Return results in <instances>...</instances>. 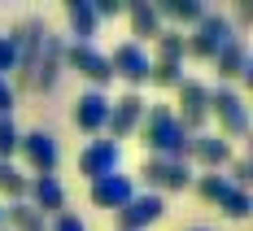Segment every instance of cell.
Instances as JSON below:
<instances>
[{"mask_svg":"<svg viewBox=\"0 0 253 231\" xmlns=\"http://www.w3.org/2000/svg\"><path fill=\"white\" fill-rule=\"evenodd\" d=\"M48 231H87V223L79 218V214H70V209H61L57 218H52V227Z\"/></svg>","mask_w":253,"mask_h":231,"instance_id":"cell-30","label":"cell"},{"mask_svg":"<svg viewBox=\"0 0 253 231\" xmlns=\"http://www.w3.org/2000/svg\"><path fill=\"white\" fill-rule=\"evenodd\" d=\"M66 66H70L75 75L87 78V83H92V92H101L105 83L114 78V70H109V57H105L96 44H70V48H66Z\"/></svg>","mask_w":253,"mask_h":231,"instance_id":"cell-10","label":"cell"},{"mask_svg":"<svg viewBox=\"0 0 253 231\" xmlns=\"http://www.w3.org/2000/svg\"><path fill=\"white\" fill-rule=\"evenodd\" d=\"M44 22L40 18H26L22 26H18V35H13V44H18V66H13V75H18V83H13V92L18 87H31V78H35V61H40V48H44Z\"/></svg>","mask_w":253,"mask_h":231,"instance_id":"cell-5","label":"cell"},{"mask_svg":"<svg viewBox=\"0 0 253 231\" xmlns=\"http://www.w3.org/2000/svg\"><path fill=\"white\" fill-rule=\"evenodd\" d=\"M188 140H192V135L179 127V118H175V109H170V105H149V109H144V122H140V144H144L153 157L183 161Z\"/></svg>","mask_w":253,"mask_h":231,"instance_id":"cell-1","label":"cell"},{"mask_svg":"<svg viewBox=\"0 0 253 231\" xmlns=\"http://www.w3.org/2000/svg\"><path fill=\"white\" fill-rule=\"evenodd\" d=\"M13 105H18V92L9 78H0V118H13Z\"/></svg>","mask_w":253,"mask_h":231,"instance_id":"cell-31","label":"cell"},{"mask_svg":"<svg viewBox=\"0 0 253 231\" xmlns=\"http://www.w3.org/2000/svg\"><path fill=\"white\" fill-rule=\"evenodd\" d=\"M70 118H75V127H79V131H87V135L105 131V122H109V96L87 87V92L75 101V114H70Z\"/></svg>","mask_w":253,"mask_h":231,"instance_id":"cell-16","label":"cell"},{"mask_svg":"<svg viewBox=\"0 0 253 231\" xmlns=\"http://www.w3.org/2000/svg\"><path fill=\"white\" fill-rule=\"evenodd\" d=\"M227 166H231V179H227V183H236V188H249V161H245V157H231Z\"/></svg>","mask_w":253,"mask_h":231,"instance_id":"cell-32","label":"cell"},{"mask_svg":"<svg viewBox=\"0 0 253 231\" xmlns=\"http://www.w3.org/2000/svg\"><path fill=\"white\" fill-rule=\"evenodd\" d=\"M214 70H218V78H253V57H249V44L236 35L227 48L214 52Z\"/></svg>","mask_w":253,"mask_h":231,"instance_id":"cell-18","label":"cell"},{"mask_svg":"<svg viewBox=\"0 0 253 231\" xmlns=\"http://www.w3.org/2000/svg\"><path fill=\"white\" fill-rule=\"evenodd\" d=\"M66 22H70V35H75V44H92V35H96V9H92V0H66Z\"/></svg>","mask_w":253,"mask_h":231,"instance_id":"cell-20","label":"cell"},{"mask_svg":"<svg viewBox=\"0 0 253 231\" xmlns=\"http://www.w3.org/2000/svg\"><path fill=\"white\" fill-rule=\"evenodd\" d=\"M183 52H188V35L175 31V26H162V35L153 39V57L149 61H183Z\"/></svg>","mask_w":253,"mask_h":231,"instance_id":"cell-21","label":"cell"},{"mask_svg":"<svg viewBox=\"0 0 253 231\" xmlns=\"http://www.w3.org/2000/svg\"><path fill=\"white\" fill-rule=\"evenodd\" d=\"M144 96L140 92H123L118 101H109V122H105V131H109V140L118 144V140H131L135 131H140V122H144Z\"/></svg>","mask_w":253,"mask_h":231,"instance_id":"cell-9","label":"cell"},{"mask_svg":"<svg viewBox=\"0 0 253 231\" xmlns=\"http://www.w3.org/2000/svg\"><path fill=\"white\" fill-rule=\"evenodd\" d=\"M18 135H22V131L13 127V118H0V161H13V153H18Z\"/></svg>","mask_w":253,"mask_h":231,"instance_id":"cell-28","label":"cell"},{"mask_svg":"<svg viewBox=\"0 0 253 231\" xmlns=\"http://www.w3.org/2000/svg\"><path fill=\"white\" fill-rule=\"evenodd\" d=\"M0 227H4V205H0Z\"/></svg>","mask_w":253,"mask_h":231,"instance_id":"cell-34","label":"cell"},{"mask_svg":"<svg viewBox=\"0 0 253 231\" xmlns=\"http://www.w3.org/2000/svg\"><path fill=\"white\" fill-rule=\"evenodd\" d=\"M227 188H231L227 175H201V179H197V192H201V201H210V205H218Z\"/></svg>","mask_w":253,"mask_h":231,"instance_id":"cell-27","label":"cell"},{"mask_svg":"<svg viewBox=\"0 0 253 231\" xmlns=\"http://www.w3.org/2000/svg\"><path fill=\"white\" fill-rule=\"evenodd\" d=\"M61 66H66V44H61L57 35H44V48H40V61H35V78H31V87H35V92H52V87H57V75H61Z\"/></svg>","mask_w":253,"mask_h":231,"instance_id":"cell-15","label":"cell"},{"mask_svg":"<svg viewBox=\"0 0 253 231\" xmlns=\"http://www.w3.org/2000/svg\"><path fill=\"white\" fill-rule=\"evenodd\" d=\"M210 118H218V135H223V140L249 135V109H245V96H240L236 87H227V83L210 87Z\"/></svg>","mask_w":253,"mask_h":231,"instance_id":"cell-2","label":"cell"},{"mask_svg":"<svg viewBox=\"0 0 253 231\" xmlns=\"http://www.w3.org/2000/svg\"><path fill=\"white\" fill-rule=\"evenodd\" d=\"M0 231H4V227H0Z\"/></svg>","mask_w":253,"mask_h":231,"instance_id":"cell-36","label":"cell"},{"mask_svg":"<svg viewBox=\"0 0 253 231\" xmlns=\"http://www.w3.org/2000/svg\"><path fill=\"white\" fill-rule=\"evenodd\" d=\"M26 205L35 209V214H44V218H57L61 209H66V188L57 183V175H31L26 179Z\"/></svg>","mask_w":253,"mask_h":231,"instance_id":"cell-13","label":"cell"},{"mask_svg":"<svg viewBox=\"0 0 253 231\" xmlns=\"http://www.w3.org/2000/svg\"><path fill=\"white\" fill-rule=\"evenodd\" d=\"M149 52H144V44H131V39H126V44H118V48L109 52V70H114V78H123L126 87H131V92H135V87H140V83H149Z\"/></svg>","mask_w":253,"mask_h":231,"instance_id":"cell-11","label":"cell"},{"mask_svg":"<svg viewBox=\"0 0 253 231\" xmlns=\"http://www.w3.org/2000/svg\"><path fill=\"white\" fill-rule=\"evenodd\" d=\"M92 9H96V22H101V18H114V13H123V0H96Z\"/></svg>","mask_w":253,"mask_h":231,"instance_id":"cell-33","label":"cell"},{"mask_svg":"<svg viewBox=\"0 0 253 231\" xmlns=\"http://www.w3.org/2000/svg\"><path fill=\"white\" fill-rule=\"evenodd\" d=\"M149 83L153 87H179V83H183V61H153L149 66Z\"/></svg>","mask_w":253,"mask_h":231,"instance_id":"cell-26","label":"cell"},{"mask_svg":"<svg viewBox=\"0 0 253 231\" xmlns=\"http://www.w3.org/2000/svg\"><path fill=\"white\" fill-rule=\"evenodd\" d=\"M192 231H210V227H192Z\"/></svg>","mask_w":253,"mask_h":231,"instance_id":"cell-35","label":"cell"},{"mask_svg":"<svg viewBox=\"0 0 253 231\" xmlns=\"http://www.w3.org/2000/svg\"><path fill=\"white\" fill-rule=\"evenodd\" d=\"M131 196H135V183H131V175H123V170L92 183V205L96 209H123Z\"/></svg>","mask_w":253,"mask_h":231,"instance_id":"cell-17","label":"cell"},{"mask_svg":"<svg viewBox=\"0 0 253 231\" xmlns=\"http://www.w3.org/2000/svg\"><path fill=\"white\" fill-rule=\"evenodd\" d=\"M13 66H18V44H13V35H0V78L13 75Z\"/></svg>","mask_w":253,"mask_h":231,"instance_id":"cell-29","label":"cell"},{"mask_svg":"<svg viewBox=\"0 0 253 231\" xmlns=\"http://www.w3.org/2000/svg\"><path fill=\"white\" fill-rule=\"evenodd\" d=\"M126 18H131V44H140V39H157L162 35V18H157V4H149V0H131L126 4Z\"/></svg>","mask_w":253,"mask_h":231,"instance_id":"cell-19","label":"cell"},{"mask_svg":"<svg viewBox=\"0 0 253 231\" xmlns=\"http://www.w3.org/2000/svg\"><path fill=\"white\" fill-rule=\"evenodd\" d=\"M162 214H166L162 196H153V192H135V196L118 209V231H144V227H153Z\"/></svg>","mask_w":253,"mask_h":231,"instance_id":"cell-14","label":"cell"},{"mask_svg":"<svg viewBox=\"0 0 253 231\" xmlns=\"http://www.w3.org/2000/svg\"><path fill=\"white\" fill-rule=\"evenodd\" d=\"M218 209H223L227 218H249V214H253V196H249V188H236V183H231L227 192H223V201H218Z\"/></svg>","mask_w":253,"mask_h":231,"instance_id":"cell-25","label":"cell"},{"mask_svg":"<svg viewBox=\"0 0 253 231\" xmlns=\"http://www.w3.org/2000/svg\"><path fill=\"white\" fill-rule=\"evenodd\" d=\"M4 223H9V231H48V218H44V214H35L26 201H9Z\"/></svg>","mask_w":253,"mask_h":231,"instance_id":"cell-23","label":"cell"},{"mask_svg":"<svg viewBox=\"0 0 253 231\" xmlns=\"http://www.w3.org/2000/svg\"><path fill=\"white\" fill-rule=\"evenodd\" d=\"M183 161H197L205 175H218V170L231 161V144L223 140V135H214V131H201V135H192V140H188Z\"/></svg>","mask_w":253,"mask_h":231,"instance_id":"cell-12","label":"cell"},{"mask_svg":"<svg viewBox=\"0 0 253 231\" xmlns=\"http://www.w3.org/2000/svg\"><path fill=\"white\" fill-rule=\"evenodd\" d=\"M18 153H22L31 175H57L61 149H57V140H52L48 131H26V135H18Z\"/></svg>","mask_w":253,"mask_h":231,"instance_id":"cell-7","label":"cell"},{"mask_svg":"<svg viewBox=\"0 0 253 231\" xmlns=\"http://www.w3.org/2000/svg\"><path fill=\"white\" fill-rule=\"evenodd\" d=\"M175 92H179V109H175L179 127L188 131V135H201L205 122H210V87L197 83V78H183Z\"/></svg>","mask_w":253,"mask_h":231,"instance_id":"cell-4","label":"cell"},{"mask_svg":"<svg viewBox=\"0 0 253 231\" xmlns=\"http://www.w3.org/2000/svg\"><path fill=\"white\" fill-rule=\"evenodd\" d=\"M118 166H123V144H114V140H87L79 149V175H87V183L118 175Z\"/></svg>","mask_w":253,"mask_h":231,"instance_id":"cell-6","label":"cell"},{"mask_svg":"<svg viewBox=\"0 0 253 231\" xmlns=\"http://www.w3.org/2000/svg\"><path fill=\"white\" fill-rule=\"evenodd\" d=\"M231 39H236V22H231L227 13H210V9H205V18L192 26V35H188V57L214 61V52L227 48Z\"/></svg>","mask_w":253,"mask_h":231,"instance_id":"cell-3","label":"cell"},{"mask_svg":"<svg viewBox=\"0 0 253 231\" xmlns=\"http://www.w3.org/2000/svg\"><path fill=\"white\" fill-rule=\"evenodd\" d=\"M140 175H144V183L153 188V196H162V192H183V188L192 183L188 161H170V157H144Z\"/></svg>","mask_w":253,"mask_h":231,"instance_id":"cell-8","label":"cell"},{"mask_svg":"<svg viewBox=\"0 0 253 231\" xmlns=\"http://www.w3.org/2000/svg\"><path fill=\"white\" fill-rule=\"evenodd\" d=\"M26 179L13 161H0V196H9V201H26Z\"/></svg>","mask_w":253,"mask_h":231,"instance_id":"cell-24","label":"cell"},{"mask_svg":"<svg viewBox=\"0 0 253 231\" xmlns=\"http://www.w3.org/2000/svg\"><path fill=\"white\" fill-rule=\"evenodd\" d=\"M157 18H170L179 26H197L205 18V4L201 0H162L157 4Z\"/></svg>","mask_w":253,"mask_h":231,"instance_id":"cell-22","label":"cell"}]
</instances>
